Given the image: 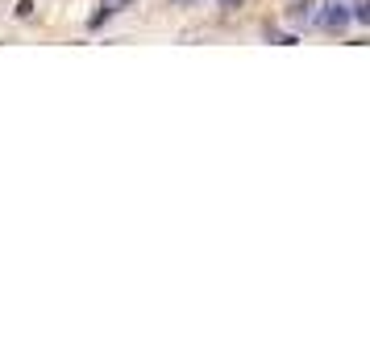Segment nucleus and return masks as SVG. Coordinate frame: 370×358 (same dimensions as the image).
I'll use <instances>...</instances> for the list:
<instances>
[{"instance_id": "1", "label": "nucleus", "mask_w": 370, "mask_h": 358, "mask_svg": "<svg viewBox=\"0 0 370 358\" xmlns=\"http://www.w3.org/2000/svg\"><path fill=\"white\" fill-rule=\"evenodd\" d=\"M321 25H325V29H345V25H349V13H345V5H341V0H333V5L325 9Z\"/></svg>"}, {"instance_id": "2", "label": "nucleus", "mask_w": 370, "mask_h": 358, "mask_svg": "<svg viewBox=\"0 0 370 358\" xmlns=\"http://www.w3.org/2000/svg\"><path fill=\"white\" fill-rule=\"evenodd\" d=\"M129 5H133V0H100L104 13H121V9H129Z\"/></svg>"}, {"instance_id": "3", "label": "nucleus", "mask_w": 370, "mask_h": 358, "mask_svg": "<svg viewBox=\"0 0 370 358\" xmlns=\"http://www.w3.org/2000/svg\"><path fill=\"white\" fill-rule=\"evenodd\" d=\"M349 17H354V21H362V25L370 21V9H366V0H358V5H354V13H349Z\"/></svg>"}, {"instance_id": "4", "label": "nucleus", "mask_w": 370, "mask_h": 358, "mask_svg": "<svg viewBox=\"0 0 370 358\" xmlns=\"http://www.w3.org/2000/svg\"><path fill=\"white\" fill-rule=\"evenodd\" d=\"M221 5H225V9H237V5H241V0H221Z\"/></svg>"}]
</instances>
